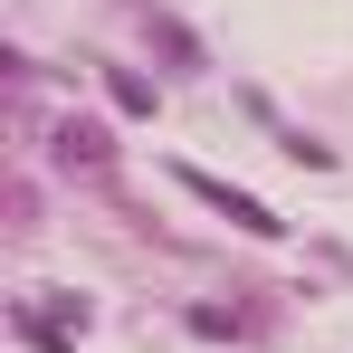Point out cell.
<instances>
[{
	"instance_id": "cell-1",
	"label": "cell",
	"mask_w": 353,
	"mask_h": 353,
	"mask_svg": "<svg viewBox=\"0 0 353 353\" xmlns=\"http://www.w3.org/2000/svg\"><path fill=\"white\" fill-rule=\"evenodd\" d=\"M181 181H191V191H201V201H210V210H230L239 230H258V239L277 230V220H268V210H258V201H248V191H230V181H210V172H191V163H181Z\"/></svg>"
},
{
	"instance_id": "cell-2",
	"label": "cell",
	"mask_w": 353,
	"mask_h": 353,
	"mask_svg": "<svg viewBox=\"0 0 353 353\" xmlns=\"http://www.w3.org/2000/svg\"><path fill=\"white\" fill-rule=\"evenodd\" d=\"M58 163H105V124H58Z\"/></svg>"
}]
</instances>
